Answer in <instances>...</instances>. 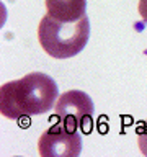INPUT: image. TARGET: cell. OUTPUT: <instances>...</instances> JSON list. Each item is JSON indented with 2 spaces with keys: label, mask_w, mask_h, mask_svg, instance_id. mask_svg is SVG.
<instances>
[{
  "label": "cell",
  "mask_w": 147,
  "mask_h": 157,
  "mask_svg": "<svg viewBox=\"0 0 147 157\" xmlns=\"http://www.w3.org/2000/svg\"><path fill=\"white\" fill-rule=\"evenodd\" d=\"M139 13L142 20L147 23V0H139Z\"/></svg>",
  "instance_id": "cell-7"
},
{
  "label": "cell",
  "mask_w": 147,
  "mask_h": 157,
  "mask_svg": "<svg viewBox=\"0 0 147 157\" xmlns=\"http://www.w3.org/2000/svg\"><path fill=\"white\" fill-rule=\"evenodd\" d=\"M38 151L43 157H77L82 151V136L78 129L59 121L39 136Z\"/></svg>",
  "instance_id": "cell-3"
},
{
  "label": "cell",
  "mask_w": 147,
  "mask_h": 157,
  "mask_svg": "<svg viewBox=\"0 0 147 157\" xmlns=\"http://www.w3.org/2000/svg\"><path fill=\"white\" fill-rule=\"evenodd\" d=\"M57 85L43 72H31L0 88V111L8 120L43 115L56 105Z\"/></svg>",
  "instance_id": "cell-1"
},
{
  "label": "cell",
  "mask_w": 147,
  "mask_h": 157,
  "mask_svg": "<svg viewBox=\"0 0 147 157\" xmlns=\"http://www.w3.org/2000/svg\"><path fill=\"white\" fill-rule=\"evenodd\" d=\"M47 15L61 21H77L85 15L87 0H44Z\"/></svg>",
  "instance_id": "cell-5"
},
{
  "label": "cell",
  "mask_w": 147,
  "mask_h": 157,
  "mask_svg": "<svg viewBox=\"0 0 147 157\" xmlns=\"http://www.w3.org/2000/svg\"><path fill=\"white\" fill-rule=\"evenodd\" d=\"M137 144L144 155H147V120L142 121L137 128Z\"/></svg>",
  "instance_id": "cell-6"
},
{
  "label": "cell",
  "mask_w": 147,
  "mask_h": 157,
  "mask_svg": "<svg viewBox=\"0 0 147 157\" xmlns=\"http://www.w3.org/2000/svg\"><path fill=\"white\" fill-rule=\"evenodd\" d=\"M95 111L92 98L82 90H69L57 98L54 105V115L67 128L80 129L92 123Z\"/></svg>",
  "instance_id": "cell-4"
},
{
  "label": "cell",
  "mask_w": 147,
  "mask_h": 157,
  "mask_svg": "<svg viewBox=\"0 0 147 157\" xmlns=\"http://www.w3.org/2000/svg\"><path fill=\"white\" fill-rule=\"evenodd\" d=\"M90 36V21L83 17L77 21H61L51 15L41 18L38 39L41 48L56 59L74 57L85 48Z\"/></svg>",
  "instance_id": "cell-2"
}]
</instances>
